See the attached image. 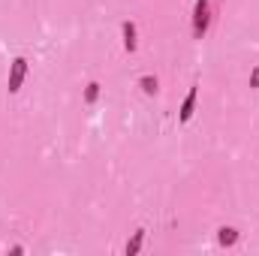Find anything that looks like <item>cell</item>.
<instances>
[{"mask_svg": "<svg viewBox=\"0 0 259 256\" xmlns=\"http://www.w3.org/2000/svg\"><path fill=\"white\" fill-rule=\"evenodd\" d=\"M208 24H211V0H196L193 6V36L202 39L208 33Z\"/></svg>", "mask_w": 259, "mask_h": 256, "instance_id": "1", "label": "cell"}, {"mask_svg": "<svg viewBox=\"0 0 259 256\" xmlns=\"http://www.w3.org/2000/svg\"><path fill=\"white\" fill-rule=\"evenodd\" d=\"M24 75H27V61H24V58H15V61H12V66H9V81H6L9 94H18V91H21Z\"/></svg>", "mask_w": 259, "mask_h": 256, "instance_id": "2", "label": "cell"}, {"mask_svg": "<svg viewBox=\"0 0 259 256\" xmlns=\"http://www.w3.org/2000/svg\"><path fill=\"white\" fill-rule=\"evenodd\" d=\"M196 97H199V88H190V91H187V97H184V103H181V115H178V118H181V124H187V121H190V118H193V109H196Z\"/></svg>", "mask_w": 259, "mask_h": 256, "instance_id": "3", "label": "cell"}, {"mask_svg": "<svg viewBox=\"0 0 259 256\" xmlns=\"http://www.w3.org/2000/svg\"><path fill=\"white\" fill-rule=\"evenodd\" d=\"M121 33H124V49H127V52H136V49H139L136 24H133V21H124V24H121Z\"/></svg>", "mask_w": 259, "mask_h": 256, "instance_id": "4", "label": "cell"}, {"mask_svg": "<svg viewBox=\"0 0 259 256\" xmlns=\"http://www.w3.org/2000/svg\"><path fill=\"white\" fill-rule=\"evenodd\" d=\"M217 241H220V244H223V247H232V244H235V241H238V232H235V229H232V226H223V229H220V232H217Z\"/></svg>", "mask_w": 259, "mask_h": 256, "instance_id": "5", "label": "cell"}, {"mask_svg": "<svg viewBox=\"0 0 259 256\" xmlns=\"http://www.w3.org/2000/svg\"><path fill=\"white\" fill-rule=\"evenodd\" d=\"M142 241H145V229H136V232H133V238L127 241V256L139 253V247H142Z\"/></svg>", "mask_w": 259, "mask_h": 256, "instance_id": "6", "label": "cell"}, {"mask_svg": "<svg viewBox=\"0 0 259 256\" xmlns=\"http://www.w3.org/2000/svg\"><path fill=\"white\" fill-rule=\"evenodd\" d=\"M139 84H142V91H145L148 97H154V94L160 91V84H157V78H154V75H142V81H139Z\"/></svg>", "mask_w": 259, "mask_h": 256, "instance_id": "7", "label": "cell"}, {"mask_svg": "<svg viewBox=\"0 0 259 256\" xmlns=\"http://www.w3.org/2000/svg\"><path fill=\"white\" fill-rule=\"evenodd\" d=\"M97 97H100V84H97V81H91V84H88V91H84V103H94Z\"/></svg>", "mask_w": 259, "mask_h": 256, "instance_id": "8", "label": "cell"}, {"mask_svg": "<svg viewBox=\"0 0 259 256\" xmlns=\"http://www.w3.org/2000/svg\"><path fill=\"white\" fill-rule=\"evenodd\" d=\"M250 88H259V66L250 72Z\"/></svg>", "mask_w": 259, "mask_h": 256, "instance_id": "9", "label": "cell"}]
</instances>
